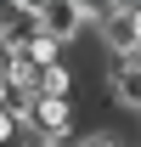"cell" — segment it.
<instances>
[{
	"label": "cell",
	"mask_w": 141,
	"mask_h": 147,
	"mask_svg": "<svg viewBox=\"0 0 141 147\" xmlns=\"http://www.w3.org/2000/svg\"><path fill=\"white\" fill-rule=\"evenodd\" d=\"M96 17H102V6H79V0H45L40 6V28L73 51V45H85V34H96Z\"/></svg>",
	"instance_id": "6da1fadb"
},
{
	"label": "cell",
	"mask_w": 141,
	"mask_h": 147,
	"mask_svg": "<svg viewBox=\"0 0 141 147\" xmlns=\"http://www.w3.org/2000/svg\"><path fill=\"white\" fill-rule=\"evenodd\" d=\"M96 40H102L107 62H136L141 57V45H136V6H102Z\"/></svg>",
	"instance_id": "7a4b0ae2"
},
{
	"label": "cell",
	"mask_w": 141,
	"mask_h": 147,
	"mask_svg": "<svg viewBox=\"0 0 141 147\" xmlns=\"http://www.w3.org/2000/svg\"><path fill=\"white\" fill-rule=\"evenodd\" d=\"M107 108L141 113V57L136 62H107Z\"/></svg>",
	"instance_id": "3957f363"
},
{
	"label": "cell",
	"mask_w": 141,
	"mask_h": 147,
	"mask_svg": "<svg viewBox=\"0 0 141 147\" xmlns=\"http://www.w3.org/2000/svg\"><path fill=\"white\" fill-rule=\"evenodd\" d=\"M17 136H23V125H17V113H11V108H0V147H11Z\"/></svg>",
	"instance_id": "277c9868"
},
{
	"label": "cell",
	"mask_w": 141,
	"mask_h": 147,
	"mask_svg": "<svg viewBox=\"0 0 141 147\" xmlns=\"http://www.w3.org/2000/svg\"><path fill=\"white\" fill-rule=\"evenodd\" d=\"M73 147H119V136H107V130H90V136H79Z\"/></svg>",
	"instance_id": "5b68a950"
},
{
	"label": "cell",
	"mask_w": 141,
	"mask_h": 147,
	"mask_svg": "<svg viewBox=\"0 0 141 147\" xmlns=\"http://www.w3.org/2000/svg\"><path fill=\"white\" fill-rule=\"evenodd\" d=\"M136 45H141V6H136Z\"/></svg>",
	"instance_id": "8992f818"
}]
</instances>
